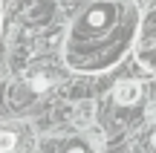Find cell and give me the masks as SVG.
Listing matches in <instances>:
<instances>
[{
	"label": "cell",
	"mask_w": 156,
	"mask_h": 153,
	"mask_svg": "<svg viewBox=\"0 0 156 153\" xmlns=\"http://www.w3.org/2000/svg\"><path fill=\"white\" fill-rule=\"evenodd\" d=\"M52 84H55L52 72H35V75H29V90H32V92H46Z\"/></svg>",
	"instance_id": "cell-4"
},
{
	"label": "cell",
	"mask_w": 156,
	"mask_h": 153,
	"mask_svg": "<svg viewBox=\"0 0 156 153\" xmlns=\"http://www.w3.org/2000/svg\"><path fill=\"white\" fill-rule=\"evenodd\" d=\"M64 153H93V150H90V144H84V142H69L67 148H64Z\"/></svg>",
	"instance_id": "cell-5"
},
{
	"label": "cell",
	"mask_w": 156,
	"mask_h": 153,
	"mask_svg": "<svg viewBox=\"0 0 156 153\" xmlns=\"http://www.w3.org/2000/svg\"><path fill=\"white\" fill-rule=\"evenodd\" d=\"M113 98H116V104H122V107H130V104H136L142 98V84L139 81H122V84H116V90H113Z\"/></svg>",
	"instance_id": "cell-2"
},
{
	"label": "cell",
	"mask_w": 156,
	"mask_h": 153,
	"mask_svg": "<svg viewBox=\"0 0 156 153\" xmlns=\"http://www.w3.org/2000/svg\"><path fill=\"white\" fill-rule=\"evenodd\" d=\"M147 144H151V148H156V133H151V139H147Z\"/></svg>",
	"instance_id": "cell-6"
},
{
	"label": "cell",
	"mask_w": 156,
	"mask_h": 153,
	"mask_svg": "<svg viewBox=\"0 0 156 153\" xmlns=\"http://www.w3.org/2000/svg\"><path fill=\"white\" fill-rule=\"evenodd\" d=\"M20 148V136L12 127H0V153H17Z\"/></svg>",
	"instance_id": "cell-3"
},
{
	"label": "cell",
	"mask_w": 156,
	"mask_h": 153,
	"mask_svg": "<svg viewBox=\"0 0 156 153\" xmlns=\"http://www.w3.org/2000/svg\"><path fill=\"white\" fill-rule=\"evenodd\" d=\"M139 61L147 69L156 72V12L145 20L142 26V40H139Z\"/></svg>",
	"instance_id": "cell-1"
}]
</instances>
